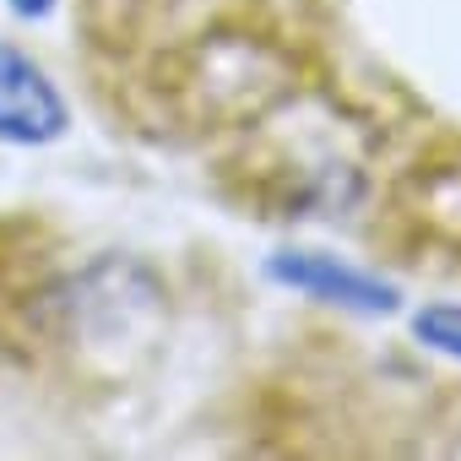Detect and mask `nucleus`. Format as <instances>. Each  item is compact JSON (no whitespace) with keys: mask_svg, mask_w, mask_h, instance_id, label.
<instances>
[{"mask_svg":"<svg viewBox=\"0 0 461 461\" xmlns=\"http://www.w3.org/2000/svg\"><path fill=\"white\" fill-rule=\"evenodd\" d=\"M272 283L304 294V299H321V304H342V310H358V315H385L396 310V288L337 261V256H310V250H288V256H272Z\"/></svg>","mask_w":461,"mask_h":461,"instance_id":"2","label":"nucleus"},{"mask_svg":"<svg viewBox=\"0 0 461 461\" xmlns=\"http://www.w3.org/2000/svg\"><path fill=\"white\" fill-rule=\"evenodd\" d=\"M66 98L50 82V71L0 39V141L12 147H44L66 136Z\"/></svg>","mask_w":461,"mask_h":461,"instance_id":"1","label":"nucleus"},{"mask_svg":"<svg viewBox=\"0 0 461 461\" xmlns=\"http://www.w3.org/2000/svg\"><path fill=\"white\" fill-rule=\"evenodd\" d=\"M412 337L445 358H461V304H423L412 315Z\"/></svg>","mask_w":461,"mask_h":461,"instance_id":"3","label":"nucleus"},{"mask_svg":"<svg viewBox=\"0 0 461 461\" xmlns=\"http://www.w3.org/2000/svg\"><path fill=\"white\" fill-rule=\"evenodd\" d=\"M6 6H12L17 17H28V23H39V17H50V12H55V0H6Z\"/></svg>","mask_w":461,"mask_h":461,"instance_id":"4","label":"nucleus"}]
</instances>
